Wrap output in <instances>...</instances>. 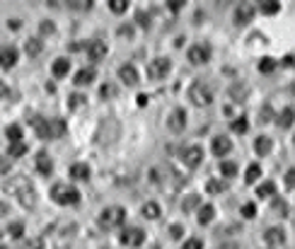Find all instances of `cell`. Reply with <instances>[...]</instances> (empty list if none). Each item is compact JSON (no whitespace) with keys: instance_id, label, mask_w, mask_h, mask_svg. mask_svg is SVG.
<instances>
[{"instance_id":"obj_1","label":"cell","mask_w":295,"mask_h":249,"mask_svg":"<svg viewBox=\"0 0 295 249\" xmlns=\"http://www.w3.org/2000/svg\"><path fill=\"white\" fill-rule=\"evenodd\" d=\"M3 189H5L8 194L15 196V198H17V201L24 206V208H34V203H37V191H34L32 182H29L24 175L10 177L8 182L3 184Z\"/></svg>"},{"instance_id":"obj_2","label":"cell","mask_w":295,"mask_h":249,"mask_svg":"<svg viewBox=\"0 0 295 249\" xmlns=\"http://www.w3.org/2000/svg\"><path fill=\"white\" fill-rule=\"evenodd\" d=\"M97 222H100L102 230H116V228H121L126 222V211L121 206H109V208H104L97 215Z\"/></svg>"},{"instance_id":"obj_3","label":"cell","mask_w":295,"mask_h":249,"mask_svg":"<svg viewBox=\"0 0 295 249\" xmlns=\"http://www.w3.org/2000/svg\"><path fill=\"white\" fill-rule=\"evenodd\" d=\"M51 198L58 206H75V203H80V191L75 186L65 184V182H58V184L51 186Z\"/></svg>"},{"instance_id":"obj_4","label":"cell","mask_w":295,"mask_h":249,"mask_svg":"<svg viewBox=\"0 0 295 249\" xmlns=\"http://www.w3.org/2000/svg\"><path fill=\"white\" fill-rule=\"evenodd\" d=\"M189 99L194 102L196 107H208L213 102V87L206 80H196L191 87H189Z\"/></svg>"},{"instance_id":"obj_5","label":"cell","mask_w":295,"mask_h":249,"mask_svg":"<svg viewBox=\"0 0 295 249\" xmlns=\"http://www.w3.org/2000/svg\"><path fill=\"white\" fill-rule=\"evenodd\" d=\"M169 68H172V63H169L167 58H153V61L148 63V78H150V80H162V78H167Z\"/></svg>"},{"instance_id":"obj_6","label":"cell","mask_w":295,"mask_h":249,"mask_svg":"<svg viewBox=\"0 0 295 249\" xmlns=\"http://www.w3.org/2000/svg\"><path fill=\"white\" fill-rule=\"evenodd\" d=\"M119 240H121V244H124V247L136 249V247H140V244L145 242V232L140 230V228H129V230L121 232Z\"/></svg>"},{"instance_id":"obj_7","label":"cell","mask_w":295,"mask_h":249,"mask_svg":"<svg viewBox=\"0 0 295 249\" xmlns=\"http://www.w3.org/2000/svg\"><path fill=\"white\" fill-rule=\"evenodd\" d=\"M189 61L194 65H203L211 61V46L208 44H194L189 48Z\"/></svg>"},{"instance_id":"obj_8","label":"cell","mask_w":295,"mask_h":249,"mask_svg":"<svg viewBox=\"0 0 295 249\" xmlns=\"http://www.w3.org/2000/svg\"><path fill=\"white\" fill-rule=\"evenodd\" d=\"M182 162H184L186 167H199L203 162V150L199 148V145H189V148L182 150Z\"/></svg>"},{"instance_id":"obj_9","label":"cell","mask_w":295,"mask_h":249,"mask_svg":"<svg viewBox=\"0 0 295 249\" xmlns=\"http://www.w3.org/2000/svg\"><path fill=\"white\" fill-rule=\"evenodd\" d=\"M167 129L172 133H182L186 129V111L184 109H175L167 116Z\"/></svg>"},{"instance_id":"obj_10","label":"cell","mask_w":295,"mask_h":249,"mask_svg":"<svg viewBox=\"0 0 295 249\" xmlns=\"http://www.w3.org/2000/svg\"><path fill=\"white\" fill-rule=\"evenodd\" d=\"M85 51H87V58H90V61H102V58L107 56L109 48H107L104 41L94 39V41H87V44H85Z\"/></svg>"},{"instance_id":"obj_11","label":"cell","mask_w":295,"mask_h":249,"mask_svg":"<svg viewBox=\"0 0 295 249\" xmlns=\"http://www.w3.org/2000/svg\"><path fill=\"white\" fill-rule=\"evenodd\" d=\"M19 58V51L15 46H0V68H12V65L17 63Z\"/></svg>"},{"instance_id":"obj_12","label":"cell","mask_w":295,"mask_h":249,"mask_svg":"<svg viewBox=\"0 0 295 249\" xmlns=\"http://www.w3.org/2000/svg\"><path fill=\"white\" fill-rule=\"evenodd\" d=\"M264 242H266L268 247L283 244V242H286V232H283V228H268V230L264 232Z\"/></svg>"},{"instance_id":"obj_13","label":"cell","mask_w":295,"mask_h":249,"mask_svg":"<svg viewBox=\"0 0 295 249\" xmlns=\"http://www.w3.org/2000/svg\"><path fill=\"white\" fill-rule=\"evenodd\" d=\"M211 150H213V155L225 157V155H228V153H230V150H232L230 138H225V136H215V138H213Z\"/></svg>"},{"instance_id":"obj_14","label":"cell","mask_w":295,"mask_h":249,"mask_svg":"<svg viewBox=\"0 0 295 249\" xmlns=\"http://www.w3.org/2000/svg\"><path fill=\"white\" fill-rule=\"evenodd\" d=\"M119 78L124 80L126 85H138V70H136V65H121L119 68Z\"/></svg>"},{"instance_id":"obj_15","label":"cell","mask_w":295,"mask_h":249,"mask_svg":"<svg viewBox=\"0 0 295 249\" xmlns=\"http://www.w3.org/2000/svg\"><path fill=\"white\" fill-rule=\"evenodd\" d=\"M70 177L73 179H80V182H85V179H90V175H92V169H90V165H85V162H75V165H70Z\"/></svg>"},{"instance_id":"obj_16","label":"cell","mask_w":295,"mask_h":249,"mask_svg":"<svg viewBox=\"0 0 295 249\" xmlns=\"http://www.w3.org/2000/svg\"><path fill=\"white\" fill-rule=\"evenodd\" d=\"M29 123L34 126V131H37V136H39V138L51 140V138H48V119H41V116H34V119H29Z\"/></svg>"},{"instance_id":"obj_17","label":"cell","mask_w":295,"mask_h":249,"mask_svg":"<svg viewBox=\"0 0 295 249\" xmlns=\"http://www.w3.org/2000/svg\"><path fill=\"white\" fill-rule=\"evenodd\" d=\"M252 17H254V8L252 5H240L235 10V22L237 24H247V22H252Z\"/></svg>"},{"instance_id":"obj_18","label":"cell","mask_w":295,"mask_h":249,"mask_svg":"<svg viewBox=\"0 0 295 249\" xmlns=\"http://www.w3.org/2000/svg\"><path fill=\"white\" fill-rule=\"evenodd\" d=\"M37 169L41 172V175H51V169H54V162H51V157H48V153H37Z\"/></svg>"},{"instance_id":"obj_19","label":"cell","mask_w":295,"mask_h":249,"mask_svg":"<svg viewBox=\"0 0 295 249\" xmlns=\"http://www.w3.org/2000/svg\"><path fill=\"white\" fill-rule=\"evenodd\" d=\"M94 78H97V70H94V68H83V70H78V73H75L73 83L75 85H90Z\"/></svg>"},{"instance_id":"obj_20","label":"cell","mask_w":295,"mask_h":249,"mask_svg":"<svg viewBox=\"0 0 295 249\" xmlns=\"http://www.w3.org/2000/svg\"><path fill=\"white\" fill-rule=\"evenodd\" d=\"M63 133H65V121L48 119V138H61Z\"/></svg>"},{"instance_id":"obj_21","label":"cell","mask_w":295,"mask_h":249,"mask_svg":"<svg viewBox=\"0 0 295 249\" xmlns=\"http://www.w3.org/2000/svg\"><path fill=\"white\" fill-rule=\"evenodd\" d=\"M140 213H143V218H148V220H157V218H160V206H157L155 201H148V203H143Z\"/></svg>"},{"instance_id":"obj_22","label":"cell","mask_w":295,"mask_h":249,"mask_svg":"<svg viewBox=\"0 0 295 249\" xmlns=\"http://www.w3.org/2000/svg\"><path fill=\"white\" fill-rule=\"evenodd\" d=\"M225 189H228V182H225V179H208V182H206V191L213 196L223 194Z\"/></svg>"},{"instance_id":"obj_23","label":"cell","mask_w":295,"mask_h":249,"mask_svg":"<svg viewBox=\"0 0 295 249\" xmlns=\"http://www.w3.org/2000/svg\"><path fill=\"white\" fill-rule=\"evenodd\" d=\"M247 94H249V90H247V85H242V83H235L230 87V97L235 102H237V104H240V102H244L247 99Z\"/></svg>"},{"instance_id":"obj_24","label":"cell","mask_w":295,"mask_h":249,"mask_svg":"<svg viewBox=\"0 0 295 249\" xmlns=\"http://www.w3.org/2000/svg\"><path fill=\"white\" fill-rule=\"evenodd\" d=\"M254 150H257V155H268L271 153V138H266V136H259L257 140H254Z\"/></svg>"},{"instance_id":"obj_25","label":"cell","mask_w":295,"mask_h":249,"mask_svg":"<svg viewBox=\"0 0 295 249\" xmlns=\"http://www.w3.org/2000/svg\"><path fill=\"white\" fill-rule=\"evenodd\" d=\"M68 70H70V61H68V58H56L54 61V75L56 78L68 75Z\"/></svg>"},{"instance_id":"obj_26","label":"cell","mask_w":295,"mask_h":249,"mask_svg":"<svg viewBox=\"0 0 295 249\" xmlns=\"http://www.w3.org/2000/svg\"><path fill=\"white\" fill-rule=\"evenodd\" d=\"M213 215H215V208H213L211 203H206V206L199 208V222H201V225H208V222L213 220Z\"/></svg>"},{"instance_id":"obj_27","label":"cell","mask_w":295,"mask_h":249,"mask_svg":"<svg viewBox=\"0 0 295 249\" xmlns=\"http://www.w3.org/2000/svg\"><path fill=\"white\" fill-rule=\"evenodd\" d=\"M278 126H281V129H290V126H293V107H286V109L278 114Z\"/></svg>"},{"instance_id":"obj_28","label":"cell","mask_w":295,"mask_h":249,"mask_svg":"<svg viewBox=\"0 0 295 249\" xmlns=\"http://www.w3.org/2000/svg\"><path fill=\"white\" fill-rule=\"evenodd\" d=\"M274 194H276V184H274V182H264V184L257 186L259 198H266V196H274Z\"/></svg>"},{"instance_id":"obj_29","label":"cell","mask_w":295,"mask_h":249,"mask_svg":"<svg viewBox=\"0 0 295 249\" xmlns=\"http://www.w3.org/2000/svg\"><path fill=\"white\" fill-rule=\"evenodd\" d=\"M41 39H29L27 44H24V51H27V56H32V58H34V56H39L41 54Z\"/></svg>"},{"instance_id":"obj_30","label":"cell","mask_w":295,"mask_h":249,"mask_svg":"<svg viewBox=\"0 0 295 249\" xmlns=\"http://www.w3.org/2000/svg\"><path fill=\"white\" fill-rule=\"evenodd\" d=\"M5 136L10 138V143H22V129H19L17 123H12L5 129Z\"/></svg>"},{"instance_id":"obj_31","label":"cell","mask_w":295,"mask_h":249,"mask_svg":"<svg viewBox=\"0 0 295 249\" xmlns=\"http://www.w3.org/2000/svg\"><path fill=\"white\" fill-rule=\"evenodd\" d=\"M259 177H261V167H259V165H249L247 175H244V182H247V184H254Z\"/></svg>"},{"instance_id":"obj_32","label":"cell","mask_w":295,"mask_h":249,"mask_svg":"<svg viewBox=\"0 0 295 249\" xmlns=\"http://www.w3.org/2000/svg\"><path fill=\"white\" fill-rule=\"evenodd\" d=\"M0 97H3V99H8V102H15V99H17V90L8 87V85L0 80Z\"/></svg>"},{"instance_id":"obj_33","label":"cell","mask_w":295,"mask_h":249,"mask_svg":"<svg viewBox=\"0 0 295 249\" xmlns=\"http://www.w3.org/2000/svg\"><path fill=\"white\" fill-rule=\"evenodd\" d=\"M24 153H27V145H24V143H10L8 157H22Z\"/></svg>"},{"instance_id":"obj_34","label":"cell","mask_w":295,"mask_h":249,"mask_svg":"<svg viewBox=\"0 0 295 249\" xmlns=\"http://www.w3.org/2000/svg\"><path fill=\"white\" fill-rule=\"evenodd\" d=\"M109 10L116 12V15H121V12L129 10V0H109Z\"/></svg>"},{"instance_id":"obj_35","label":"cell","mask_w":295,"mask_h":249,"mask_svg":"<svg viewBox=\"0 0 295 249\" xmlns=\"http://www.w3.org/2000/svg\"><path fill=\"white\" fill-rule=\"evenodd\" d=\"M8 232H10V237L19 240V237L24 235V225H22V222H10V225H8Z\"/></svg>"},{"instance_id":"obj_36","label":"cell","mask_w":295,"mask_h":249,"mask_svg":"<svg viewBox=\"0 0 295 249\" xmlns=\"http://www.w3.org/2000/svg\"><path fill=\"white\" fill-rule=\"evenodd\" d=\"M247 129H249V123L244 116H237V119L232 121V131H235V133H247Z\"/></svg>"},{"instance_id":"obj_37","label":"cell","mask_w":295,"mask_h":249,"mask_svg":"<svg viewBox=\"0 0 295 249\" xmlns=\"http://www.w3.org/2000/svg\"><path fill=\"white\" fill-rule=\"evenodd\" d=\"M220 175L223 177H235L237 175V165H235V162H220Z\"/></svg>"},{"instance_id":"obj_38","label":"cell","mask_w":295,"mask_h":249,"mask_svg":"<svg viewBox=\"0 0 295 249\" xmlns=\"http://www.w3.org/2000/svg\"><path fill=\"white\" fill-rule=\"evenodd\" d=\"M274 68H276V61H274V58H268V56L259 61V70H261V73H271Z\"/></svg>"},{"instance_id":"obj_39","label":"cell","mask_w":295,"mask_h":249,"mask_svg":"<svg viewBox=\"0 0 295 249\" xmlns=\"http://www.w3.org/2000/svg\"><path fill=\"white\" fill-rule=\"evenodd\" d=\"M199 203H201V198H199L196 194H191L189 198H184V203H182V208H184V211L189 213V211H194V208L199 206Z\"/></svg>"},{"instance_id":"obj_40","label":"cell","mask_w":295,"mask_h":249,"mask_svg":"<svg viewBox=\"0 0 295 249\" xmlns=\"http://www.w3.org/2000/svg\"><path fill=\"white\" fill-rule=\"evenodd\" d=\"M281 5L278 3H261V15H276Z\"/></svg>"},{"instance_id":"obj_41","label":"cell","mask_w":295,"mask_h":249,"mask_svg":"<svg viewBox=\"0 0 295 249\" xmlns=\"http://www.w3.org/2000/svg\"><path fill=\"white\" fill-rule=\"evenodd\" d=\"M100 94H102V99H109V97H114L116 94V85H102V90H100Z\"/></svg>"},{"instance_id":"obj_42","label":"cell","mask_w":295,"mask_h":249,"mask_svg":"<svg viewBox=\"0 0 295 249\" xmlns=\"http://www.w3.org/2000/svg\"><path fill=\"white\" fill-rule=\"evenodd\" d=\"M242 215H244V218H254V215H257V206H254V203H244V206H242Z\"/></svg>"},{"instance_id":"obj_43","label":"cell","mask_w":295,"mask_h":249,"mask_svg":"<svg viewBox=\"0 0 295 249\" xmlns=\"http://www.w3.org/2000/svg\"><path fill=\"white\" fill-rule=\"evenodd\" d=\"M68 5H70L73 10H90V8H92V3H90V0H75V3H68Z\"/></svg>"},{"instance_id":"obj_44","label":"cell","mask_w":295,"mask_h":249,"mask_svg":"<svg viewBox=\"0 0 295 249\" xmlns=\"http://www.w3.org/2000/svg\"><path fill=\"white\" fill-rule=\"evenodd\" d=\"M10 167H12V160L10 157H0V175H8Z\"/></svg>"},{"instance_id":"obj_45","label":"cell","mask_w":295,"mask_h":249,"mask_svg":"<svg viewBox=\"0 0 295 249\" xmlns=\"http://www.w3.org/2000/svg\"><path fill=\"white\" fill-rule=\"evenodd\" d=\"M83 102H85L83 94H73V97H70V102H68V107H70V109H75V107H80Z\"/></svg>"},{"instance_id":"obj_46","label":"cell","mask_w":295,"mask_h":249,"mask_svg":"<svg viewBox=\"0 0 295 249\" xmlns=\"http://www.w3.org/2000/svg\"><path fill=\"white\" fill-rule=\"evenodd\" d=\"M182 249H203V242L201 240H186V244Z\"/></svg>"},{"instance_id":"obj_47","label":"cell","mask_w":295,"mask_h":249,"mask_svg":"<svg viewBox=\"0 0 295 249\" xmlns=\"http://www.w3.org/2000/svg\"><path fill=\"white\" fill-rule=\"evenodd\" d=\"M274 208H276L278 213H283V215H281V218H286L288 213H290V208H288V206H286V203H283V201H276V206H274Z\"/></svg>"},{"instance_id":"obj_48","label":"cell","mask_w":295,"mask_h":249,"mask_svg":"<svg viewBox=\"0 0 295 249\" xmlns=\"http://www.w3.org/2000/svg\"><path fill=\"white\" fill-rule=\"evenodd\" d=\"M169 232H172V237H175V240H179V237L184 235V228H182V225H172V228H169Z\"/></svg>"},{"instance_id":"obj_49","label":"cell","mask_w":295,"mask_h":249,"mask_svg":"<svg viewBox=\"0 0 295 249\" xmlns=\"http://www.w3.org/2000/svg\"><path fill=\"white\" fill-rule=\"evenodd\" d=\"M56 27L51 24V22H41V34H54Z\"/></svg>"},{"instance_id":"obj_50","label":"cell","mask_w":295,"mask_h":249,"mask_svg":"<svg viewBox=\"0 0 295 249\" xmlns=\"http://www.w3.org/2000/svg\"><path fill=\"white\" fill-rule=\"evenodd\" d=\"M119 34L121 37H133V27H131V24H124V27H119Z\"/></svg>"},{"instance_id":"obj_51","label":"cell","mask_w":295,"mask_h":249,"mask_svg":"<svg viewBox=\"0 0 295 249\" xmlns=\"http://www.w3.org/2000/svg\"><path fill=\"white\" fill-rule=\"evenodd\" d=\"M293 177H295V172H293V169H288V175H286V186H288V189H293V182H295Z\"/></svg>"},{"instance_id":"obj_52","label":"cell","mask_w":295,"mask_h":249,"mask_svg":"<svg viewBox=\"0 0 295 249\" xmlns=\"http://www.w3.org/2000/svg\"><path fill=\"white\" fill-rule=\"evenodd\" d=\"M215 249H240V244L237 242H225V244H218Z\"/></svg>"},{"instance_id":"obj_53","label":"cell","mask_w":295,"mask_h":249,"mask_svg":"<svg viewBox=\"0 0 295 249\" xmlns=\"http://www.w3.org/2000/svg\"><path fill=\"white\" fill-rule=\"evenodd\" d=\"M182 5H184V0H172V3H169V10H182Z\"/></svg>"},{"instance_id":"obj_54","label":"cell","mask_w":295,"mask_h":249,"mask_svg":"<svg viewBox=\"0 0 295 249\" xmlns=\"http://www.w3.org/2000/svg\"><path fill=\"white\" fill-rule=\"evenodd\" d=\"M8 213H10V206H8V203H3V201H0V218H5Z\"/></svg>"},{"instance_id":"obj_55","label":"cell","mask_w":295,"mask_h":249,"mask_svg":"<svg viewBox=\"0 0 295 249\" xmlns=\"http://www.w3.org/2000/svg\"><path fill=\"white\" fill-rule=\"evenodd\" d=\"M29 249H44V244H41V240H34L29 242Z\"/></svg>"},{"instance_id":"obj_56","label":"cell","mask_w":295,"mask_h":249,"mask_svg":"<svg viewBox=\"0 0 295 249\" xmlns=\"http://www.w3.org/2000/svg\"><path fill=\"white\" fill-rule=\"evenodd\" d=\"M283 65H286V68H290V65H293V54H288L286 58H283Z\"/></svg>"},{"instance_id":"obj_57","label":"cell","mask_w":295,"mask_h":249,"mask_svg":"<svg viewBox=\"0 0 295 249\" xmlns=\"http://www.w3.org/2000/svg\"><path fill=\"white\" fill-rule=\"evenodd\" d=\"M148 104V94H138V107H145Z\"/></svg>"},{"instance_id":"obj_58","label":"cell","mask_w":295,"mask_h":249,"mask_svg":"<svg viewBox=\"0 0 295 249\" xmlns=\"http://www.w3.org/2000/svg\"><path fill=\"white\" fill-rule=\"evenodd\" d=\"M8 27H10V29H17V27H19V19H10Z\"/></svg>"}]
</instances>
